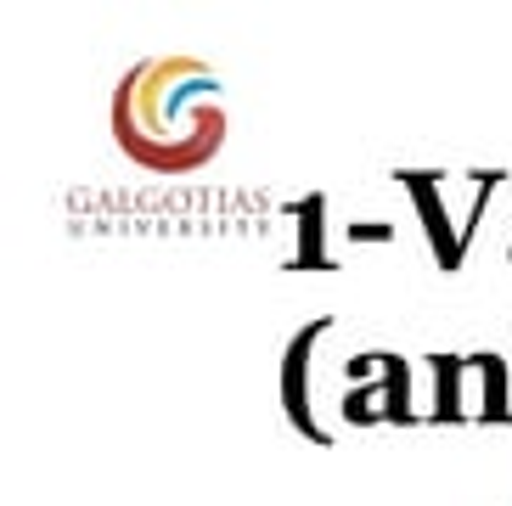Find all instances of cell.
<instances>
[{"instance_id":"1","label":"cell","mask_w":512,"mask_h":506,"mask_svg":"<svg viewBox=\"0 0 512 506\" xmlns=\"http://www.w3.org/2000/svg\"><path fill=\"white\" fill-rule=\"evenodd\" d=\"M113 147L152 175H192L226 147V85L203 57H147L124 68L107 102Z\"/></svg>"},{"instance_id":"2","label":"cell","mask_w":512,"mask_h":506,"mask_svg":"<svg viewBox=\"0 0 512 506\" xmlns=\"http://www.w3.org/2000/svg\"><path fill=\"white\" fill-rule=\"evenodd\" d=\"M389 180L411 197L434 265L445 276H456L467 265V248L479 237V220L490 209V197L501 192L507 175L501 169H394Z\"/></svg>"},{"instance_id":"3","label":"cell","mask_w":512,"mask_h":506,"mask_svg":"<svg viewBox=\"0 0 512 506\" xmlns=\"http://www.w3.org/2000/svg\"><path fill=\"white\" fill-rule=\"evenodd\" d=\"M344 428H428V372L394 349H361L344 360L338 394Z\"/></svg>"},{"instance_id":"4","label":"cell","mask_w":512,"mask_h":506,"mask_svg":"<svg viewBox=\"0 0 512 506\" xmlns=\"http://www.w3.org/2000/svg\"><path fill=\"white\" fill-rule=\"evenodd\" d=\"M428 372V428H507L512 422V360L473 355H422Z\"/></svg>"},{"instance_id":"5","label":"cell","mask_w":512,"mask_h":506,"mask_svg":"<svg viewBox=\"0 0 512 506\" xmlns=\"http://www.w3.org/2000/svg\"><path fill=\"white\" fill-rule=\"evenodd\" d=\"M327 332H338V315H316L310 327H299L293 332V343L282 349V411H287V422H293V433L299 439H310V445H321V450H332L338 445V428H327L321 422V405H316V349L327 343Z\"/></svg>"},{"instance_id":"6","label":"cell","mask_w":512,"mask_h":506,"mask_svg":"<svg viewBox=\"0 0 512 506\" xmlns=\"http://www.w3.org/2000/svg\"><path fill=\"white\" fill-rule=\"evenodd\" d=\"M287 225H293V253L287 270H338V253L327 248V197L310 192L299 203H287Z\"/></svg>"},{"instance_id":"7","label":"cell","mask_w":512,"mask_h":506,"mask_svg":"<svg viewBox=\"0 0 512 506\" xmlns=\"http://www.w3.org/2000/svg\"><path fill=\"white\" fill-rule=\"evenodd\" d=\"M400 237L389 220H349V242L355 248H389V242Z\"/></svg>"},{"instance_id":"8","label":"cell","mask_w":512,"mask_h":506,"mask_svg":"<svg viewBox=\"0 0 512 506\" xmlns=\"http://www.w3.org/2000/svg\"><path fill=\"white\" fill-rule=\"evenodd\" d=\"M507 265H512V242H507Z\"/></svg>"}]
</instances>
